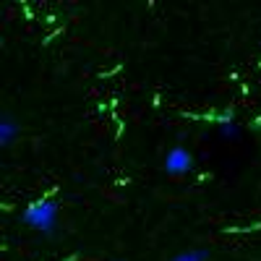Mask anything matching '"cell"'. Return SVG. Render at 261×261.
Returning <instances> with one entry per match:
<instances>
[{"instance_id":"5b68a950","label":"cell","mask_w":261,"mask_h":261,"mask_svg":"<svg viewBox=\"0 0 261 261\" xmlns=\"http://www.w3.org/2000/svg\"><path fill=\"white\" fill-rule=\"evenodd\" d=\"M209 258V251L206 248H193V251H180L175 253L170 261H206Z\"/></svg>"},{"instance_id":"6da1fadb","label":"cell","mask_w":261,"mask_h":261,"mask_svg":"<svg viewBox=\"0 0 261 261\" xmlns=\"http://www.w3.org/2000/svg\"><path fill=\"white\" fill-rule=\"evenodd\" d=\"M21 222L42 235H53V230L58 225V204L53 199H34L21 212Z\"/></svg>"},{"instance_id":"3957f363","label":"cell","mask_w":261,"mask_h":261,"mask_svg":"<svg viewBox=\"0 0 261 261\" xmlns=\"http://www.w3.org/2000/svg\"><path fill=\"white\" fill-rule=\"evenodd\" d=\"M217 125H220V134H222L225 139L241 136V125H238V120H235L232 113H222L220 118H217Z\"/></svg>"},{"instance_id":"277c9868","label":"cell","mask_w":261,"mask_h":261,"mask_svg":"<svg viewBox=\"0 0 261 261\" xmlns=\"http://www.w3.org/2000/svg\"><path fill=\"white\" fill-rule=\"evenodd\" d=\"M16 136H18V123L11 115H3V118H0V144L8 146Z\"/></svg>"},{"instance_id":"7a4b0ae2","label":"cell","mask_w":261,"mask_h":261,"mask_svg":"<svg viewBox=\"0 0 261 261\" xmlns=\"http://www.w3.org/2000/svg\"><path fill=\"white\" fill-rule=\"evenodd\" d=\"M193 170V154L183 146H172L165 157V172L167 175H186Z\"/></svg>"}]
</instances>
